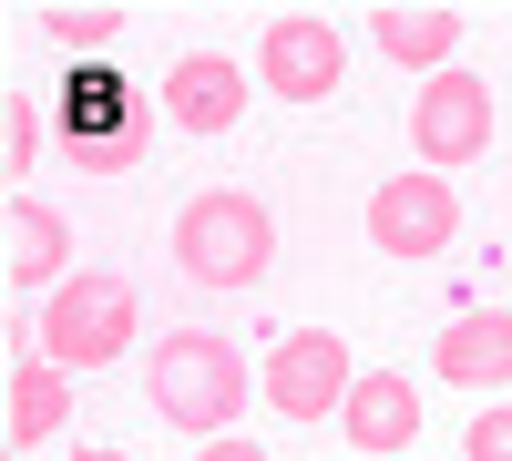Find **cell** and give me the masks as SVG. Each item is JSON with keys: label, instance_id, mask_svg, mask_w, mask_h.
<instances>
[{"label": "cell", "instance_id": "9", "mask_svg": "<svg viewBox=\"0 0 512 461\" xmlns=\"http://www.w3.org/2000/svg\"><path fill=\"white\" fill-rule=\"evenodd\" d=\"M431 380L472 390V400H502L512 390V308H451V328L431 339Z\"/></svg>", "mask_w": 512, "mask_h": 461}, {"label": "cell", "instance_id": "5", "mask_svg": "<svg viewBox=\"0 0 512 461\" xmlns=\"http://www.w3.org/2000/svg\"><path fill=\"white\" fill-rule=\"evenodd\" d=\"M502 134V113H492V82L482 72H431L410 93V154H420V175H451V164H482Z\"/></svg>", "mask_w": 512, "mask_h": 461}, {"label": "cell", "instance_id": "11", "mask_svg": "<svg viewBox=\"0 0 512 461\" xmlns=\"http://www.w3.org/2000/svg\"><path fill=\"white\" fill-rule=\"evenodd\" d=\"M338 431H349V451H379V461L420 451V390H410V369H359L349 400H338Z\"/></svg>", "mask_w": 512, "mask_h": 461}, {"label": "cell", "instance_id": "8", "mask_svg": "<svg viewBox=\"0 0 512 461\" xmlns=\"http://www.w3.org/2000/svg\"><path fill=\"white\" fill-rule=\"evenodd\" d=\"M246 62L236 52H175L164 62V82H154V103H164V123L175 134H195V144H216V134H236L246 123Z\"/></svg>", "mask_w": 512, "mask_h": 461}, {"label": "cell", "instance_id": "6", "mask_svg": "<svg viewBox=\"0 0 512 461\" xmlns=\"http://www.w3.org/2000/svg\"><path fill=\"white\" fill-rule=\"evenodd\" d=\"M338 82H349V31L328 11H277L256 31V93L277 103H338Z\"/></svg>", "mask_w": 512, "mask_h": 461}, {"label": "cell", "instance_id": "13", "mask_svg": "<svg viewBox=\"0 0 512 461\" xmlns=\"http://www.w3.org/2000/svg\"><path fill=\"white\" fill-rule=\"evenodd\" d=\"M62 144L72 154H103V144H123L134 123H123V72L113 62H62Z\"/></svg>", "mask_w": 512, "mask_h": 461}, {"label": "cell", "instance_id": "17", "mask_svg": "<svg viewBox=\"0 0 512 461\" xmlns=\"http://www.w3.org/2000/svg\"><path fill=\"white\" fill-rule=\"evenodd\" d=\"M461 461H512V400H482L472 431H461Z\"/></svg>", "mask_w": 512, "mask_h": 461}, {"label": "cell", "instance_id": "12", "mask_svg": "<svg viewBox=\"0 0 512 461\" xmlns=\"http://www.w3.org/2000/svg\"><path fill=\"white\" fill-rule=\"evenodd\" d=\"M0 226H11V267H0V277H11L21 298H52V287L72 277V257H82L72 216H62V205H41V195H11V205H0Z\"/></svg>", "mask_w": 512, "mask_h": 461}, {"label": "cell", "instance_id": "19", "mask_svg": "<svg viewBox=\"0 0 512 461\" xmlns=\"http://www.w3.org/2000/svg\"><path fill=\"white\" fill-rule=\"evenodd\" d=\"M62 461H134V451H103V441H82V451H62Z\"/></svg>", "mask_w": 512, "mask_h": 461}, {"label": "cell", "instance_id": "16", "mask_svg": "<svg viewBox=\"0 0 512 461\" xmlns=\"http://www.w3.org/2000/svg\"><path fill=\"white\" fill-rule=\"evenodd\" d=\"M41 154H52V113H31V93L0 72V164H11V175H31Z\"/></svg>", "mask_w": 512, "mask_h": 461}, {"label": "cell", "instance_id": "3", "mask_svg": "<svg viewBox=\"0 0 512 461\" xmlns=\"http://www.w3.org/2000/svg\"><path fill=\"white\" fill-rule=\"evenodd\" d=\"M246 390H256V369H246V349L226 339V328H164V339L144 349V400H154L164 431L216 441V431H236Z\"/></svg>", "mask_w": 512, "mask_h": 461}, {"label": "cell", "instance_id": "18", "mask_svg": "<svg viewBox=\"0 0 512 461\" xmlns=\"http://www.w3.org/2000/svg\"><path fill=\"white\" fill-rule=\"evenodd\" d=\"M195 461H277V451H256V441H246V431H216V441H205V451H195Z\"/></svg>", "mask_w": 512, "mask_h": 461}, {"label": "cell", "instance_id": "4", "mask_svg": "<svg viewBox=\"0 0 512 461\" xmlns=\"http://www.w3.org/2000/svg\"><path fill=\"white\" fill-rule=\"evenodd\" d=\"M359 226H369V246H379L390 267H431V257H451V236H461V195H451V175L400 164V175L369 185Z\"/></svg>", "mask_w": 512, "mask_h": 461}, {"label": "cell", "instance_id": "21", "mask_svg": "<svg viewBox=\"0 0 512 461\" xmlns=\"http://www.w3.org/2000/svg\"><path fill=\"white\" fill-rule=\"evenodd\" d=\"M0 359H11V318H0Z\"/></svg>", "mask_w": 512, "mask_h": 461}, {"label": "cell", "instance_id": "22", "mask_svg": "<svg viewBox=\"0 0 512 461\" xmlns=\"http://www.w3.org/2000/svg\"><path fill=\"white\" fill-rule=\"evenodd\" d=\"M0 461H21V451H11V431H0Z\"/></svg>", "mask_w": 512, "mask_h": 461}, {"label": "cell", "instance_id": "7", "mask_svg": "<svg viewBox=\"0 0 512 461\" xmlns=\"http://www.w3.org/2000/svg\"><path fill=\"white\" fill-rule=\"evenodd\" d=\"M359 359L338 328H287V339H267V369H256V400L277 410V421H328L338 400H349Z\"/></svg>", "mask_w": 512, "mask_h": 461}, {"label": "cell", "instance_id": "20", "mask_svg": "<svg viewBox=\"0 0 512 461\" xmlns=\"http://www.w3.org/2000/svg\"><path fill=\"white\" fill-rule=\"evenodd\" d=\"M0 205H11V164H0Z\"/></svg>", "mask_w": 512, "mask_h": 461}, {"label": "cell", "instance_id": "15", "mask_svg": "<svg viewBox=\"0 0 512 461\" xmlns=\"http://www.w3.org/2000/svg\"><path fill=\"white\" fill-rule=\"evenodd\" d=\"M113 41H123V11H41V52L62 62H113Z\"/></svg>", "mask_w": 512, "mask_h": 461}, {"label": "cell", "instance_id": "1", "mask_svg": "<svg viewBox=\"0 0 512 461\" xmlns=\"http://www.w3.org/2000/svg\"><path fill=\"white\" fill-rule=\"evenodd\" d=\"M277 267V205L256 185H205L175 205V277L205 298H246Z\"/></svg>", "mask_w": 512, "mask_h": 461}, {"label": "cell", "instance_id": "14", "mask_svg": "<svg viewBox=\"0 0 512 461\" xmlns=\"http://www.w3.org/2000/svg\"><path fill=\"white\" fill-rule=\"evenodd\" d=\"M0 431H11V451H52L72 431V380L41 349H11V421Z\"/></svg>", "mask_w": 512, "mask_h": 461}, {"label": "cell", "instance_id": "10", "mask_svg": "<svg viewBox=\"0 0 512 461\" xmlns=\"http://www.w3.org/2000/svg\"><path fill=\"white\" fill-rule=\"evenodd\" d=\"M461 31H472V21H461L451 0H379V11L359 21V41H369V52H379V62H400V72H420V82H431V72H451Z\"/></svg>", "mask_w": 512, "mask_h": 461}, {"label": "cell", "instance_id": "2", "mask_svg": "<svg viewBox=\"0 0 512 461\" xmlns=\"http://www.w3.org/2000/svg\"><path fill=\"white\" fill-rule=\"evenodd\" d=\"M31 349L62 369V380H93V369H123L144 349V298H134V277H113V267H72L52 298L31 308Z\"/></svg>", "mask_w": 512, "mask_h": 461}]
</instances>
